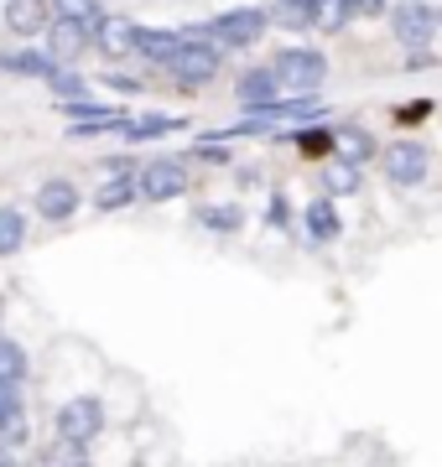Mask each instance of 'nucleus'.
<instances>
[{"label": "nucleus", "mask_w": 442, "mask_h": 467, "mask_svg": "<svg viewBox=\"0 0 442 467\" xmlns=\"http://www.w3.org/2000/svg\"><path fill=\"white\" fill-rule=\"evenodd\" d=\"M104 84H110V88H120V94H141V84H136V78H120V73H104Z\"/></svg>", "instance_id": "nucleus-33"}, {"label": "nucleus", "mask_w": 442, "mask_h": 467, "mask_svg": "<svg viewBox=\"0 0 442 467\" xmlns=\"http://www.w3.org/2000/svg\"><path fill=\"white\" fill-rule=\"evenodd\" d=\"M26 244V218L16 208H0V254H16Z\"/></svg>", "instance_id": "nucleus-25"}, {"label": "nucleus", "mask_w": 442, "mask_h": 467, "mask_svg": "<svg viewBox=\"0 0 442 467\" xmlns=\"http://www.w3.org/2000/svg\"><path fill=\"white\" fill-rule=\"evenodd\" d=\"M47 21H52L47 0H11V5H5V26H11L16 36H37V32H47Z\"/></svg>", "instance_id": "nucleus-12"}, {"label": "nucleus", "mask_w": 442, "mask_h": 467, "mask_svg": "<svg viewBox=\"0 0 442 467\" xmlns=\"http://www.w3.org/2000/svg\"><path fill=\"white\" fill-rule=\"evenodd\" d=\"M291 218V208H287V198H281V192H276L271 202H266V223H271V229H281V223H287Z\"/></svg>", "instance_id": "nucleus-31"}, {"label": "nucleus", "mask_w": 442, "mask_h": 467, "mask_svg": "<svg viewBox=\"0 0 442 467\" xmlns=\"http://www.w3.org/2000/svg\"><path fill=\"white\" fill-rule=\"evenodd\" d=\"M125 202H136V182H131V177H110V182L94 192V208H104V213H115Z\"/></svg>", "instance_id": "nucleus-23"}, {"label": "nucleus", "mask_w": 442, "mask_h": 467, "mask_svg": "<svg viewBox=\"0 0 442 467\" xmlns=\"http://www.w3.org/2000/svg\"><path fill=\"white\" fill-rule=\"evenodd\" d=\"M235 94H239V104H271V99H281L271 63H266V67H250V73H245V78L235 84Z\"/></svg>", "instance_id": "nucleus-16"}, {"label": "nucleus", "mask_w": 442, "mask_h": 467, "mask_svg": "<svg viewBox=\"0 0 442 467\" xmlns=\"http://www.w3.org/2000/svg\"><path fill=\"white\" fill-rule=\"evenodd\" d=\"M79 202H84V192H79L68 177H52V182L37 187V213L47 218V223H68V218L79 213Z\"/></svg>", "instance_id": "nucleus-9"}, {"label": "nucleus", "mask_w": 442, "mask_h": 467, "mask_svg": "<svg viewBox=\"0 0 442 467\" xmlns=\"http://www.w3.org/2000/svg\"><path fill=\"white\" fill-rule=\"evenodd\" d=\"M333 156L349 161V167H364V161L380 156V146H374V135L364 130V125H339V130H333Z\"/></svg>", "instance_id": "nucleus-10"}, {"label": "nucleus", "mask_w": 442, "mask_h": 467, "mask_svg": "<svg viewBox=\"0 0 442 467\" xmlns=\"http://www.w3.org/2000/svg\"><path fill=\"white\" fill-rule=\"evenodd\" d=\"M187 192V167L183 161H146L136 177V198L146 202H172Z\"/></svg>", "instance_id": "nucleus-6"}, {"label": "nucleus", "mask_w": 442, "mask_h": 467, "mask_svg": "<svg viewBox=\"0 0 442 467\" xmlns=\"http://www.w3.org/2000/svg\"><path fill=\"white\" fill-rule=\"evenodd\" d=\"M193 218H198L204 229H214V234H239L245 229V208H239V202H198Z\"/></svg>", "instance_id": "nucleus-15"}, {"label": "nucleus", "mask_w": 442, "mask_h": 467, "mask_svg": "<svg viewBox=\"0 0 442 467\" xmlns=\"http://www.w3.org/2000/svg\"><path fill=\"white\" fill-rule=\"evenodd\" d=\"M26 374H32L26 348H21L16 337H0V384H26Z\"/></svg>", "instance_id": "nucleus-20"}, {"label": "nucleus", "mask_w": 442, "mask_h": 467, "mask_svg": "<svg viewBox=\"0 0 442 467\" xmlns=\"http://www.w3.org/2000/svg\"><path fill=\"white\" fill-rule=\"evenodd\" d=\"M47 11H58L63 21H79V26H89V32H94V21L104 16V5H100V0H52Z\"/></svg>", "instance_id": "nucleus-24"}, {"label": "nucleus", "mask_w": 442, "mask_h": 467, "mask_svg": "<svg viewBox=\"0 0 442 467\" xmlns=\"http://www.w3.org/2000/svg\"><path fill=\"white\" fill-rule=\"evenodd\" d=\"M177 47H183V36H177V32H146V26H141V36H136V52L152 67H172Z\"/></svg>", "instance_id": "nucleus-17"}, {"label": "nucleus", "mask_w": 442, "mask_h": 467, "mask_svg": "<svg viewBox=\"0 0 442 467\" xmlns=\"http://www.w3.org/2000/svg\"><path fill=\"white\" fill-rule=\"evenodd\" d=\"M291 140H297L307 156H323V161L333 156V130H318V125H307V130H297Z\"/></svg>", "instance_id": "nucleus-27"}, {"label": "nucleus", "mask_w": 442, "mask_h": 467, "mask_svg": "<svg viewBox=\"0 0 442 467\" xmlns=\"http://www.w3.org/2000/svg\"><path fill=\"white\" fill-rule=\"evenodd\" d=\"M442 16H437V5H426V0H401L391 11V32L401 47L411 52H432V36H437Z\"/></svg>", "instance_id": "nucleus-3"}, {"label": "nucleus", "mask_w": 442, "mask_h": 467, "mask_svg": "<svg viewBox=\"0 0 442 467\" xmlns=\"http://www.w3.org/2000/svg\"><path fill=\"white\" fill-rule=\"evenodd\" d=\"M136 36H141V26L136 21H125V16H100L94 21V32H89V42L110 57V63H120V57H131L136 52Z\"/></svg>", "instance_id": "nucleus-8"}, {"label": "nucleus", "mask_w": 442, "mask_h": 467, "mask_svg": "<svg viewBox=\"0 0 442 467\" xmlns=\"http://www.w3.org/2000/svg\"><path fill=\"white\" fill-rule=\"evenodd\" d=\"M0 73H11V78H42L47 84L52 73H58V63H52L47 52H0Z\"/></svg>", "instance_id": "nucleus-13"}, {"label": "nucleus", "mask_w": 442, "mask_h": 467, "mask_svg": "<svg viewBox=\"0 0 442 467\" xmlns=\"http://www.w3.org/2000/svg\"><path fill=\"white\" fill-rule=\"evenodd\" d=\"M349 26V0H312V32H343Z\"/></svg>", "instance_id": "nucleus-22"}, {"label": "nucleus", "mask_w": 442, "mask_h": 467, "mask_svg": "<svg viewBox=\"0 0 442 467\" xmlns=\"http://www.w3.org/2000/svg\"><path fill=\"white\" fill-rule=\"evenodd\" d=\"M47 84H52V94H63V104H68V99H79V94H84V78H79V73H63V67L52 73Z\"/></svg>", "instance_id": "nucleus-30"}, {"label": "nucleus", "mask_w": 442, "mask_h": 467, "mask_svg": "<svg viewBox=\"0 0 442 467\" xmlns=\"http://www.w3.org/2000/svg\"><path fill=\"white\" fill-rule=\"evenodd\" d=\"M0 441H5L11 451H21V447H26V441H32V426H26V416L5 420V426H0Z\"/></svg>", "instance_id": "nucleus-29"}, {"label": "nucleus", "mask_w": 442, "mask_h": 467, "mask_svg": "<svg viewBox=\"0 0 442 467\" xmlns=\"http://www.w3.org/2000/svg\"><path fill=\"white\" fill-rule=\"evenodd\" d=\"M380 161H385V177L395 187H422L426 171H432V150L422 140H395V146L380 150Z\"/></svg>", "instance_id": "nucleus-5"}, {"label": "nucleus", "mask_w": 442, "mask_h": 467, "mask_svg": "<svg viewBox=\"0 0 442 467\" xmlns=\"http://www.w3.org/2000/svg\"><path fill=\"white\" fill-rule=\"evenodd\" d=\"M266 26H271V21H266L260 5H239V11H224L219 21H208V42L219 52H245L266 36Z\"/></svg>", "instance_id": "nucleus-2"}, {"label": "nucleus", "mask_w": 442, "mask_h": 467, "mask_svg": "<svg viewBox=\"0 0 442 467\" xmlns=\"http://www.w3.org/2000/svg\"><path fill=\"white\" fill-rule=\"evenodd\" d=\"M374 11H385V0H349V21H354V16H374Z\"/></svg>", "instance_id": "nucleus-32"}, {"label": "nucleus", "mask_w": 442, "mask_h": 467, "mask_svg": "<svg viewBox=\"0 0 442 467\" xmlns=\"http://www.w3.org/2000/svg\"><path fill=\"white\" fill-rule=\"evenodd\" d=\"M37 467H89V447L84 441H52V451Z\"/></svg>", "instance_id": "nucleus-26"}, {"label": "nucleus", "mask_w": 442, "mask_h": 467, "mask_svg": "<svg viewBox=\"0 0 442 467\" xmlns=\"http://www.w3.org/2000/svg\"><path fill=\"white\" fill-rule=\"evenodd\" d=\"M172 130H183V119L146 115V119H125V125H120V135H125V140H162V135H172Z\"/></svg>", "instance_id": "nucleus-21"}, {"label": "nucleus", "mask_w": 442, "mask_h": 467, "mask_svg": "<svg viewBox=\"0 0 442 467\" xmlns=\"http://www.w3.org/2000/svg\"><path fill=\"white\" fill-rule=\"evenodd\" d=\"M0 467H32V462H21L16 451H11V447H5V441H0Z\"/></svg>", "instance_id": "nucleus-35"}, {"label": "nucleus", "mask_w": 442, "mask_h": 467, "mask_svg": "<svg viewBox=\"0 0 442 467\" xmlns=\"http://www.w3.org/2000/svg\"><path fill=\"white\" fill-rule=\"evenodd\" d=\"M271 73H276V88L291 94V99H312L318 84L328 78V57L312 47H287L271 57Z\"/></svg>", "instance_id": "nucleus-1"}, {"label": "nucleus", "mask_w": 442, "mask_h": 467, "mask_svg": "<svg viewBox=\"0 0 442 467\" xmlns=\"http://www.w3.org/2000/svg\"><path fill=\"white\" fill-rule=\"evenodd\" d=\"M47 42H52V63H73L79 52L89 47V26H79V21H63V16H52L47 21Z\"/></svg>", "instance_id": "nucleus-11"}, {"label": "nucleus", "mask_w": 442, "mask_h": 467, "mask_svg": "<svg viewBox=\"0 0 442 467\" xmlns=\"http://www.w3.org/2000/svg\"><path fill=\"white\" fill-rule=\"evenodd\" d=\"M219 57L224 52L214 47V42H183L177 57H172V73H177L183 88H198V84H208V78L219 73Z\"/></svg>", "instance_id": "nucleus-7"}, {"label": "nucleus", "mask_w": 442, "mask_h": 467, "mask_svg": "<svg viewBox=\"0 0 442 467\" xmlns=\"http://www.w3.org/2000/svg\"><path fill=\"white\" fill-rule=\"evenodd\" d=\"M266 21L281 26V32H312V0H276Z\"/></svg>", "instance_id": "nucleus-19"}, {"label": "nucleus", "mask_w": 442, "mask_h": 467, "mask_svg": "<svg viewBox=\"0 0 442 467\" xmlns=\"http://www.w3.org/2000/svg\"><path fill=\"white\" fill-rule=\"evenodd\" d=\"M26 416V400H21V384H0V426L5 420Z\"/></svg>", "instance_id": "nucleus-28"}, {"label": "nucleus", "mask_w": 442, "mask_h": 467, "mask_svg": "<svg viewBox=\"0 0 442 467\" xmlns=\"http://www.w3.org/2000/svg\"><path fill=\"white\" fill-rule=\"evenodd\" d=\"M52 426H58V441H84L89 447L104 431V400L100 395H73V400L58 405Z\"/></svg>", "instance_id": "nucleus-4"}, {"label": "nucleus", "mask_w": 442, "mask_h": 467, "mask_svg": "<svg viewBox=\"0 0 442 467\" xmlns=\"http://www.w3.org/2000/svg\"><path fill=\"white\" fill-rule=\"evenodd\" d=\"M302 223H307V234L318 239V244H333L339 239V208H333V198H312L307 202V213H302Z\"/></svg>", "instance_id": "nucleus-14"}, {"label": "nucleus", "mask_w": 442, "mask_h": 467, "mask_svg": "<svg viewBox=\"0 0 442 467\" xmlns=\"http://www.w3.org/2000/svg\"><path fill=\"white\" fill-rule=\"evenodd\" d=\"M359 182H364V167H349L339 156L323 161V192L328 198H349V192H359Z\"/></svg>", "instance_id": "nucleus-18"}, {"label": "nucleus", "mask_w": 442, "mask_h": 467, "mask_svg": "<svg viewBox=\"0 0 442 467\" xmlns=\"http://www.w3.org/2000/svg\"><path fill=\"white\" fill-rule=\"evenodd\" d=\"M426 109H432V99H416V104H406V109H395V115H406V119H426Z\"/></svg>", "instance_id": "nucleus-34"}]
</instances>
